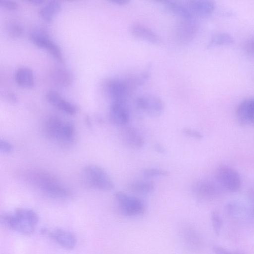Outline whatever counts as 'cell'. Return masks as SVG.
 Returning a JSON list of instances; mask_svg holds the SVG:
<instances>
[{
	"label": "cell",
	"instance_id": "cell-1",
	"mask_svg": "<svg viewBox=\"0 0 254 254\" xmlns=\"http://www.w3.org/2000/svg\"><path fill=\"white\" fill-rule=\"evenodd\" d=\"M30 181L46 195L55 198H65L70 191L62 182L50 174L44 172H31Z\"/></svg>",
	"mask_w": 254,
	"mask_h": 254
},
{
	"label": "cell",
	"instance_id": "cell-2",
	"mask_svg": "<svg viewBox=\"0 0 254 254\" xmlns=\"http://www.w3.org/2000/svg\"><path fill=\"white\" fill-rule=\"evenodd\" d=\"M44 131L51 139L64 143H70L74 139L75 127L72 122H64L60 117L51 115L44 123Z\"/></svg>",
	"mask_w": 254,
	"mask_h": 254
},
{
	"label": "cell",
	"instance_id": "cell-3",
	"mask_svg": "<svg viewBox=\"0 0 254 254\" xmlns=\"http://www.w3.org/2000/svg\"><path fill=\"white\" fill-rule=\"evenodd\" d=\"M115 199L119 212L127 217H137L144 214L146 206L144 201L136 196L117 191Z\"/></svg>",
	"mask_w": 254,
	"mask_h": 254
},
{
	"label": "cell",
	"instance_id": "cell-4",
	"mask_svg": "<svg viewBox=\"0 0 254 254\" xmlns=\"http://www.w3.org/2000/svg\"><path fill=\"white\" fill-rule=\"evenodd\" d=\"M83 182L89 187L102 190H110L114 188L112 179L102 168L88 165L82 171Z\"/></svg>",
	"mask_w": 254,
	"mask_h": 254
},
{
	"label": "cell",
	"instance_id": "cell-5",
	"mask_svg": "<svg viewBox=\"0 0 254 254\" xmlns=\"http://www.w3.org/2000/svg\"><path fill=\"white\" fill-rule=\"evenodd\" d=\"M30 41L37 47L46 50L58 62L64 60L62 50L59 45L42 28H36L29 34Z\"/></svg>",
	"mask_w": 254,
	"mask_h": 254
},
{
	"label": "cell",
	"instance_id": "cell-6",
	"mask_svg": "<svg viewBox=\"0 0 254 254\" xmlns=\"http://www.w3.org/2000/svg\"><path fill=\"white\" fill-rule=\"evenodd\" d=\"M215 180L225 192H237L242 186V179L240 174L234 168L228 165H221L217 168Z\"/></svg>",
	"mask_w": 254,
	"mask_h": 254
},
{
	"label": "cell",
	"instance_id": "cell-7",
	"mask_svg": "<svg viewBox=\"0 0 254 254\" xmlns=\"http://www.w3.org/2000/svg\"><path fill=\"white\" fill-rule=\"evenodd\" d=\"M191 190L194 195L203 200L217 199L225 192L215 180L206 179L195 182L192 185Z\"/></svg>",
	"mask_w": 254,
	"mask_h": 254
},
{
	"label": "cell",
	"instance_id": "cell-8",
	"mask_svg": "<svg viewBox=\"0 0 254 254\" xmlns=\"http://www.w3.org/2000/svg\"><path fill=\"white\" fill-rule=\"evenodd\" d=\"M132 86L130 78L113 77L105 82L104 88L112 101L126 100Z\"/></svg>",
	"mask_w": 254,
	"mask_h": 254
},
{
	"label": "cell",
	"instance_id": "cell-9",
	"mask_svg": "<svg viewBox=\"0 0 254 254\" xmlns=\"http://www.w3.org/2000/svg\"><path fill=\"white\" fill-rule=\"evenodd\" d=\"M135 104L138 109L152 117L160 116L164 109L162 100L153 95H140L136 97Z\"/></svg>",
	"mask_w": 254,
	"mask_h": 254
},
{
	"label": "cell",
	"instance_id": "cell-10",
	"mask_svg": "<svg viewBox=\"0 0 254 254\" xmlns=\"http://www.w3.org/2000/svg\"><path fill=\"white\" fill-rule=\"evenodd\" d=\"M180 235L186 248L192 253H198L203 246L202 238L199 232L192 225L185 224L181 227Z\"/></svg>",
	"mask_w": 254,
	"mask_h": 254
},
{
	"label": "cell",
	"instance_id": "cell-11",
	"mask_svg": "<svg viewBox=\"0 0 254 254\" xmlns=\"http://www.w3.org/2000/svg\"><path fill=\"white\" fill-rule=\"evenodd\" d=\"M199 26L195 17L181 19L175 28L176 39L182 43L191 41L196 35Z\"/></svg>",
	"mask_w": 254,
	"mask_h": 254
},
{
	"label": "cell",
	"instance_id": "cell-12",
	"mask_svg": "<svg viewBox=\"0 0 254 254\" xmlns=\"http://www.w3.org/2000/svg\"><path fill=\"white\" fill-rule=\"evenodd\" d=\"M109 117L112 123L118 126L127 125L130 112L126 100L112 101L109 107Z\"/></svg>",
	"mask_w": 254,
	"mask_h": 254
},
{
	"label": "cell",
	"instance_id": "cell-13",
	"mask_svg": "<svg viewBox=\"0 0 254 254\" xmlns=\"http://www.w3.org/2000/svg\"><path fill=\"white\" fill-rule=\"evenodd\" d=\"M40 233L54 240L63 248L71 250L74 248L76 244L75 236L70 232L63 229L49 230L42 228Z\"/></svg>",
	"mask_w": 254,
	"mask_h": 254
},
{
	"label": "cell",
	"instance_id": "cell-14",
	"mask_svg": "<svg viewBox=\"0 0 254 254\" xmlns=\"http://www.w3.org/2000/svg\"><path fill=\"white\" fill-rule=\"evenodd\" d=\"M0 222L4 226L23 235L31 234L35 230V226L19 219L13 213L1 214Z\"/></svg>",
	"mask_w": 254,
	"mask_h": 254
},
{
	"label": "cell",
	"instance_id": "cell-15",
	"mask_svg": "<svg viewBox=\"0 0 254 254\" xmlns=\"http://www.w3.org/2000/svg\"><path fill=\"white\" fill-rule=\"evenodd\" d=\"M236 117L240 125H254V97L246 98L238 104Z\"/></svg>",
	"mask_w": 254,
	"mask_h": 254
},
{
	"label": "cell",
	"instance_id": "cell-16",
	"mask_svg": "<svg viewBox=\"0 0 254 254\" xmlns=\"http://www.w3.org/2000/svg\"><path fill=\"white\" fill-rule=\"evenodd\" d=\"M45 98L50 104L66 114L73 115L78 112V108L75 104L64 98L56 90L47 91Z\"/></svg>",
	"mask_w": 254,
	"mask_h": 254
},
{
	"label": "cell",
	"instance_id": "cell-17",
	"mask_svg": "<svg viewBox=\"0 0 254 254\" xmlns=\"http://www.w3.org/2000/svg\"><path fill=\"white\" fill-rule=\"evenodd\" d=\"M194 17L206 18L215 11L216 4L211 0H190L186 3Z\"/></svg>",
	"mask_w": 254,
	"mask_h": 254
},
{
	"label": "cell",
	"instance_id": "cell-18",
	"mask_svg": "<svg viewBox=\"0 0 254 254\" xmlns=\"http://www.w3.org/2000/svg\"><path fill=\"white\" fill-rule=\"evenodd\" d=\"M122 127L121 138L127 146L133 149H140L144 146V139L137 129L127 125Z\"/></svg>",
	"mask_w": 254,
	"mask_h": 254
},
{
	"label": "cell",
	"instance_id": "cell-19",
	"mask_svg": "<svg viewBox=\"0 0 254 254\" xmlns=\"http://www.w3.org/2000/svg\"><path fill=\"white\" fill-rule=\"evenodd\" d=\"M130 34L134 37L153 44L160 43L159 35L148 27L141 23H134L129 28Z\"/></svg>",
	"mask_w": 254,
	"mask_h": 254
},
{
	"label": "cell",
	"instance_id": "cell-20",
	"mask_svg": "<svg viewBox=\"0 0 254 254\" xmlns=\"http://www.w3.org/2000/svg\"><path fill=\"white\" fill-rule=\"evenodd\" d=\"M161 3L166 11L180 17L181 19L194 18L187 4L174 0H161Z\"/></svg>",
	"mask_w": 254,
	"mask_h": 254
},
{
	"label": "cell",
	"instance_id": "cell-21",
	"mask_svg": "<svg viewBox=\"0 0 254 254\" xmlns=\"http://www.w3.org/2000/svg\"><path fill=\"white\" fill-rule=\"evenodd\" d=\"M50 76L53 84L62 88L69 86L73 79L70 71L64 67H56L51 71Z\"/></svg>",
	"mask_w": 254,
	"mask_h": 254
},
{
	"label": "cell",
	"instance_id": "cell-22",
	"mask_svg": "<svg viewBox=\"0 0 254 254\" xmlns=\"http://www.w3.org/2000/svg\"><path fill=\"white\" fill-rule=\"evenodd\" d=\"M14 79L16 84L23 88L30 89L35 84L33 71L26 66H21L16 69Z\"/></svg>",
	"mask_w": 254,
	"mask_h": 254
},
{
	"label": "cell",
	"instance_id": "cell-23",
	"mask_svg": "<svg viewBox=\"0 0 254 254\" xmlns=\"http://www.w3.org/2000/svg\"><path fill=\"white\" fill-rule=\"evenodd\" d=\"M62 4L57 0H51L44 4L39 9L38 14L44 21L50 22L61 11Z\"/></svg>",
	"mask_w": 254,
	"mask_h": 254
},
{
	"label": "cell",
	"instance_id": "cell-24",
	"mask_svg": "<svg viewBox=\"0 0 254 254\" xmlns=\"http://www.w3.org/2000/svg\"><path fill=\"white\" fill-rule=\"evenodd\" d=\"M127 188L135 194L146 195L154 191L155 186L153 182L146 179L132 181L128 184Z\"/></svg>",
	"mask_w": 254,
	"mask_h": 254
},
{
	"label": "cell",
	"instance_id": "cell-25",
	"mask_svg": "<svg viewBox=\"0 0 254 254\" xmlns=\"http://www.w3.org/2000/svg\"><path fill=\"white\" fill-rule=\"evenodd\" d=\"M247 206L237 200H232L226 203L225 212L230 218L236 219L245 217Z\"/></svg>",
	"mask_w": 254,
	"mask_h": 254
},
{
	"label": "cell",
	"instance_id": "cell-26",
	"mask_svg": "<svg viewBox=\"0 0 254 254\" xmlns=\"http://www.w3.org/2000/svg\"><path fill=\"white\" fill-rule=\"evenodd\" d=\"M234 38L226 32H218L213 34L207 44V48L231 45L234 43Z\"/></svg>",
	"mask_w": 254,
	"mask_h": 254
},
{
	"label": "cell",
	"instance_id": "cell-27",
	"mask_svg": "<svg viewBox=\"0 0 254 254\" xmlns=\"http://www.w3.org/2000/svg\"><path fill=\"white\" fill-rule=\"evenodd\" d=\"M13 213L19 219L33 226H35L39 221L37 214L30 209L18 208L14 211Z\"/></svg>",
	"mask_w": 254,
	"mask_h": 254
},
{
	"label": "cell",
	"instance_id": "cell-28",
	"mask_svg": "<svg viewBox=\"0 0 254 254\" xmlns=\"http://www.w3.org/2000/svg\"><path fill=\"white\" fill-rule=\"evenodd\" d=\"M5 29L7 35L12 39L19 38L24 33L22 24L15 20L8 21L6 24Z\"/></svg>",
	"mask_w": 254,
	"mask_h": 254
},
{
	"label": "cell",
	"instance_id": "cell-29",
	"mask_svg": "<svg viewBox=\"0 0 254 254\" xmlns=\"http://www.w3.org/2000/svg\"><path fill=\"white\" fill-rule=\"evenodd\" d=\"M168 172L164 169L158 168H148L144 169L142 172V176L146 179L166 177Z\"/></svg>",
	"mask_w": 254,
	"mask_h": 254
},
{
	"label": "cell",
	"instance_id": "cell-30",
	"mask_svg": "<svg viewBox=\"0 0 254 254\" xmlns=\"http://www.w3.org/2000/svg\"><path fill=\"white\" fill-rule=\"evenodd\" d=\"M210 220L214 233L219 235L223 226V220L221 215L218 211L213 210L210 214Z\"/></svg>",
	"mask_w": 254,
	"mask_h": 254
},
{
	"label": "cell",
	"instance_id": "cell-31",
	"mask_svg": "<svg viewBox=\"0 0 254 254\" xmlns=\"http://www.w3.org/2000/svg\"><path fill=\"white\" fill-rule=\"evenodd\" d=\"M183 133L186 136L195 139H201L203 136L199 131L190 127H185L182 130Z\"/></svg>",
	"mask_w": 254,
	"mask_h": 254
},
{
	"label": "cell",
	"instance_id": "cell-32",
	"mask_svg": "<svg viewBox=\"0 0 254 254\" xmlns=\"http://www.w3.org/2000/svg\"><path fill=\"white\" fill-rule=\"evenodd\" d=\"M0 6L7 10L14 11L17 9L18 4L13 0H0Z\"/></svg>",
	"mask_w": 254,
	"mask_h": 254
},
{
	"label": "cell",
	"instance_id": "cell-33",
	"mask_svg": "<svg viewBox=\"0 0 254 254\" xmlns=\"http://www.w3.org/2000/svg\"><path fill=\"white\" fill-rule=\"evenodd\" d=\"M243 49L248 54L254 56V36L246 40L243 45Z\"/></svg>",
	"mask_w": 254,
	"mask_h": 254
},
{
	"label": "cell",
	"instance_id": "cell-34",
	"mask_svg": "<svg viewBox=\"0 0 254 254\" xmlns=\"http://www.w3.org/2000/svg\"><path fill=\"white\" fill-rule=\"evenodd\" d=\"M212 251L214 254H245L240 252L229 251L222 247L218 245L213 246Z\"/></svg>",
	"mask_w": 254,
	"mask_h": 254
},
{
	"label": "cell",
	"instance_id": "cell-35",
	"mask_svg": "<svg viewBox=\"0 0 254 254\" xmlns=\"http://www.w3.org/2000/svg\"><path fill=\"white\" fill-rule=\"evenodd\" d=\"M13 150L11 144L4 139L0 140V150L3 153H10Z\"/></svg>",
	"mask_w": 254,
	"mask_h": 254
},
{
	"label": "cell",
	"instance_id": "cell-36",
	"mask_svg": "<svg viewBox=\"0 0 254 254\" xmlns=\"http://www.w3.org/2000/svg\"><path fill=\"white\" fill-rule=\"evenodd\" d=\"M245 218L248 220L254 222V204H251L250 206H247Z\"/></svg>",
	"mask_w": 254,
	"mask_h": 254
},
{
	"label": "cell",
	"instance_id": "cell-37",
	"mask_svg": "<svg viewBox=\"0 0 254 254\" xmlns=\"http://www.w3.org/2000/svg\"><path fill=\"white\" fill-rule=\"evenodd\" d=\"M5 98L11 103H16L18 101L17 96L13 92H7L5 94Z\"/></svg>",
	"mask_w": 254,
	"mask_h": 254
},
{
	"label": "cell",
	"instance_id": "cell-38",
	"mask_svg": "<svg viewBox=\"0 0 254 254\" xmlns=\"http://www.w3.org/2000/svg\"><path fill=\"white\" fill-rule=\"evenodd\" d=\"M247 198L251 204H254V186L251 187L247 193Z\"/></svg>",
	"mask_w": 254,
	"mask_h": 254
},
{
	"label": "cell",
	"instance_id": "cell-39",
	"mask_svg": "<svg viewBox=\"0 0 254 254\" xmlns=\"http://www.w3.org/2000/svg\"><path fill=\"white\" fill-rule=\"evenodd\" d=\"M154 148L156 152L160 154H165L166 152L165 148L160 143H157L154 144Z\"/></svg>",
	"mask_w": 254,
	"mask_h": 254
},
{
	"label": "cell",
	"instance_id": "cell-40",
	"mask_svg": "<svg viewBox=\"0 0 254 254\" xmlns=\"http://www.w3.org/2000/svg\"><path fill=\"white\" fill-rule=\"evenodd\" d=\"M109 1L111 3L117 4L122 5L126 4L129 2V0H110Z\"/></svg>",
	"mask_w": 254,
	"mask_h": 254
},
{
	"label": "cell",
	"instance_id": "cell-41",
	"mask_svg": "<svg viewBox=\"0 0 254 254\" xmlns=\"http://www.w3.org/2000/svg\"><path fill=\"white\" fill-rule=\"evenodd\" d=\"M27 1L35 5L41 4L45 2L44 0H28Z\"/></svg>",
	"mask_w": 254,
	"mask_h": 254
}]
</instances>
